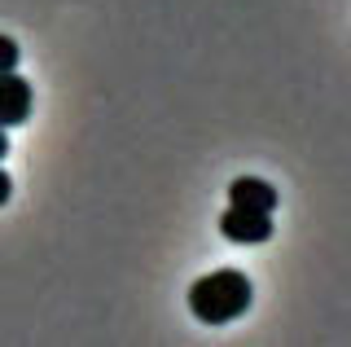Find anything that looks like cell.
<instances>
[{
    "instance_id": "8992f818",
    "label": "cell",
    "mask_w": 351,
    "mask_h": 347,
    "mask_svg": "<svg viewBox=\"0 0 351 347\" xmlns=\"http://www.w3.org/2000/svg\"><path fill=\"white\" fill-rule=\"evenodd\" d=\"M9 193H14V180H9V176H5V167H0V207L9 202Z\"/></svg>"
},
{
    "instance_id": "52a82bcc",
    "label": "cell",
    "mask_w": 351,
    "mask_h": 347,
    "mask_svg": "<svg viewBox=\"0 0 351 347\" xmlns=\"http://www.w3.org/2000/svg\"><path fill=\"white\" fill-rule=\"evenodd\" d=\"M5 154H9V136H5V128H0V163H5Z\"/></svg>"
},
{
    "instance_id": "7a4b0ae2",
    "label": "cell",
    "mask_w": 351,
    "mask_h": 347,
    "mask_svg": "<svg viewBox=\"0 0 351 347\" xmlns=\"http://www.w3.org/2000/svg\"><path fill=\"white\" fill-rule=\"evenodd\" d=\"M219 233L237 246H255V242H268L272 237V211H250V207H233L219 215Z\"/></svg>"
},
{
    "instance_id": "3957f363",
    "label": "cell",
    "mask_w": 351,
    "mask_h": 347,
    "mask_svg": "<svg viewBox=\"0 0 351 347\" xmlns=\"http://www.w3.org/2000/svg\"><path fill=\"white\" fill-rule=\"evenodd\" d=\"M31 106H36V93L22 75L5 71L0 75V128H18L31 119Z\"/></svg>"
},
{
    "instance_id": "6da1fadb",
    "label": "cell",
    "mask_w": 351,
    "mask_h": 347,
    "mask_svg": "<svg viewBox=\"0 0 351 347\" xmlns=\"http://www.w3.org/2000/svg\"><path fill=\"white\" fill-rule=\"evenodd\" d=\"M255 290H250V277L237 273V268H219V273H206L189 286V312L202 325H228L237 321L241 312L250 308Z\"/></svg>"
},
{
    "instance_id": "277c9868",
    "label": "cell",
    "mask_w": 351,
    "mask_h": 347,
    "mask_svg": "<svg viewBox=\"0 0 351 347\" xmlns=\"http://www.w3.org/2000/svg\"><path fill=\"white\" fill-rule=\"evenodd\" d=\"M228 202L233 207H250V211H277V189L259 176H241L228 185Z\"/></svg>"
},
{
    "instance_id": "5b68a950",
    "label": "cell",
    "mask_w": 351,
    "mask_h": 347,
    "mask_svg": "<svg viewBox=\"0 0 351 347\" xmlns=\"http://www.w3.org/2000/svg\"><path fill=\"white\" fill-rule=\"evenodd\" d=\"M14 67H18V45L9 36H0V75L14 71Z\"/></svg>"
}]
</instances>
